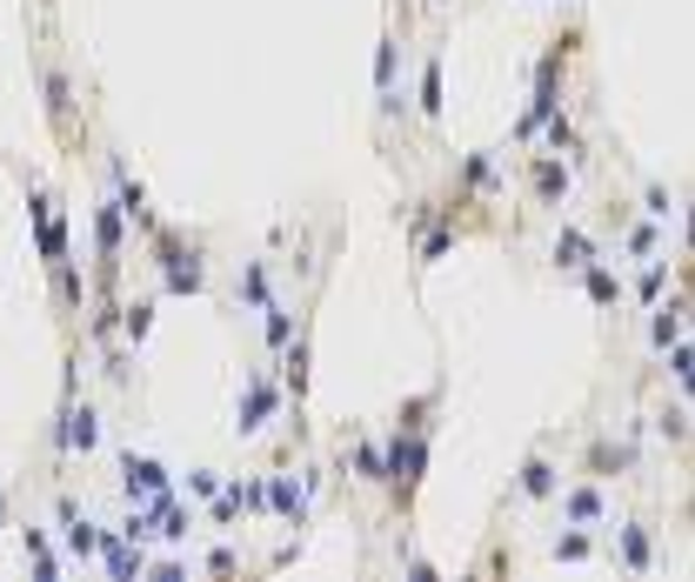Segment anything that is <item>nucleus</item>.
Masks as SVG:
<instances>
[{
	"mask_svg": "<svg viewBox=\"0 0 695 582\" xmlns=\"http://www.w3.org/2000/svg\"><path fill=\"white\" fill-rule=\"evenodd\" d=\"M34 228H41V262H47V268L67 262V228H60V215H54L47 195H34Z\"/></svg>",
	"mask_w": 695,
	"mask_h": 582,
	"instance_id": "12",
	"label": "nucleus"
},
{
	"mask_svg": "<svg viewBox=\"0 0 695 582\" xmlns=\"http://www.w3.org/2000/svg\"><path fill=\"white\" fill-rule=\"evenodd\" d=\"M108 182H114V201H121V215H128L141 234H154V228H161V215L147 208V188L134 182V168H128L121 154H108Z\"/></svg>",
	"mask_w": 695,
	"mask_h": 582,
	"instance_id": "4",
	"label": "nucleus"
},
{
	"mask_svg": "<svg viewBox=\"0 0 695 582\" xmlns=\"http://www.w3.org/2000/svg\"><path fill=\"white\" fill-rule=\"evenodd\" d=\"M588 301H595V308H608V301H622V275H608V268H602V255L588 262Z\"/></svg>",
	"mask_w": 695,
	"mask_h": 582,
	"instance_id": "15",
	"label": "nucleus"
},
{
	"mask_svg": "<svg viewBox=\"0 0 695 582\" xmlns=\"http://www.w3.org/2000/svg\"><path fill=\"white\" fill-rule=\"evenodd\" d=\"M41 95H47V121L60 128V134H74V88H67V67L47 54L41 61Z\"/></svg>",
	"mask_w": 695,
	"mask_h": 582,
	"instance_id": "8",
	"label": "nucleus"
},
{
	"mask_svg": "<svg viewBox=\"0 0 695 582\" xmlns=\"http://www.w3.org/2000/svg\"><path fill=\"white\" fill-rule=\"evenodd\" d=\"M54 523H60L67 562H95V556H101V536H108V529L87 523V509H74V495H54Z\"/></svg>",
	"mask_w": 695,
	"mask_h": 582,
	"instance_id": "2",
	"label": "nucleus"
},
{
	"mask_svg": "<svg viewBox=\"0 0 695 582\" xmlns=\"http://www.w3.org/2000/svg\"><path fill=\"white\" fill-rule=\"evenodd\" d=\"M636 429L629 436H602L588 455H582V475H595V482H622V475H636Z\"/></svg>",
	"mask_w": 695,
	"mask_h": 582,
	"instance_id": "3",
	"label": "nucleus"
},
{
	"mask_svg": "<svg viewBox=\"0 0 695 582\" xmlns=\"http://www.w3.org/2000/svg\"><path fill=\"white\" fill-rule=\"evenodd\" d=\"M268 282H275V268H268V262H247V268H241V301H247V308H261V301H268Z\"/></svg>",
	"mask_w": 695,
	"mask_h": 582,
	"instance_id": "16",
	"label": "nucleus"
},
{
	"mask_svg": "<svg viewBox=\"0 0 695 582\" xmlns=\"http://www.w3.org/2000/svg\"><path fill=\"white\" fill-rule=\"evenodd\" d=\"M261 315H268V349H282V342L295 336V315H288L282 301H261Z\"/></svg>",
	"mask_w": 695,
	"mask_h": 582,
	"instance_id": "22",
	"label": "nucleus"
},
{
	"mask_svg": "<svg viewBox=\"0 0 695 582\" xmlns=\"http://www.w3.org/2000/svg\"><path fill=\"white\" fill-rule=\"evenodd\" d=\"M642 215H649V221H675V208H669V195H662L655 182H642Z\"/></svg>",
	"mask_w": 695,
	"mask_h": 582,
	"instance_id": "24",
	"label": "nucleus"
},
{
	"mask_svg": "<svg viewBox=\"0 0 695 582\" xmlns=\"http://www.w3.org/2000/svg\"><path fill=\"white\" fill-rule=\"evenodd\" d=\"M188 488H195V495H214V488H221V469H195Z\"/></svg>",
	"mask_w": 695,
	"mask_h": 582,
	"instance_id": "25",
	"label": "nucleus"
},
{
	"mask_svg": "<svg viewBox=\"0 0 695 582\" xmlns=\"http://www.w3.org/2000/svg\"><path fill=\"white\" fill-rule=\"evenodd\" d=\"M675 336H682V301H669V308H655V321H649V342H655V349H669Z\"/></svg>",
	"mask_w": 695,
	"mask_h": 582,
	"instance_id": "19",
	"label": "nucleus"
},
{
	"mask_svg": "<svg viewBox=\"0 0 695 582\" xmlns=\"http://www.w3.org/2000/svg\"><path fill=\"white\" fill-rule=\"evenodd\" d=\"M549 556H555V562H588V556H595V536H588V529H569V536L549 542Z\"/></svg>",
	"mask_w": 695,
	"mask_h": 582,
	"instance_id": "18",
	"label": "nucleus"
},
{
	"mask_svg": "<svg viewBox=\"0 0 695 582\" xmlns=\"http://www.w3.org/2000/svg\"><path fill=\"white\" fill-rule=\"evenodd\" d=\"M529 188H536V201H542V208H555V201L569 195V168H562V154H536Z\"/></svg>",
	"mask_w": 695,
	"mask_h": 582,
	"instance_id": "11",
	"label": "nucleus"
},
{
	"mask_svg": "<svg viewBox=\"0 0 695 582\" xmlns=\"http://www.w3.org/2000/svg\"><path fill=\"white\" fill-rule=\"evenodd\" d=\"M555 488H562V475H555L549 449H536L529 462H521V475H515V503H549Z\"/></svg>",
	"mask_w": 695,
	"mask_h": 582,
	"instance_id": "9",
	"label": "nucleus"
},
{
	"mask_svg": "<svg viewBox=\"0 0 695 582\" xmlns=\"http://www.w3.org/2000/svg\"><path fill=\"white\" fill-rule=\"evenodd\" d=\"M154 255H161V288L167 295H201L208 288V262H201V241L174 234V228H154Z\"/></svg>",
	"mask_w": 695,
	"mask_h": 582,
	"instance_id": "1",
	"label": "nucleus"
},
{
	"mask_svg": "<svg viewBox=\"0 0 695 582\" xmlns=\"http://www.w3.org/2000/svg\"><path fill=\"white\" fill-rule=\"evenodd\" d=\"M555 262H562V268H588V262H595V241H588L582 228H562V234H555Z\"/></svg>",
	"mask_w": 695,
	"mask_h": 582,
	"instance_id": "13",
	"label": "nucleus"
},
{
	"mask_svg": "<svg viewBox=\"0 0 695 582\" xmlns=\"http://www.w3.org/2000/svg\"><path fill=\"white\" fill-rule=\"evenodd\" d=\"M355 482H388V455H382V442H355Z\"/></svg>",
	"mask_w": 695,
	"mask_h": 582,
	"instance_id": "17",
	"label": "nucleus"
},
{
	"mask_svg": "<svg viewBox=\"0 0 695 582\" xmlns=\"http://www.w3.org/2000/svg\"><path fill=\"white\" fill-rule=\"evenodd\" d=\"M208 569H214V575H234V569H241V556H234V549H214V556H208Z\"/></svg>",
	"mask_w": 695,
	"mask_h": 582,
	"instance_id": "26",
	"label": "nucleus"
},
{
	"mask_svg": "<svg viewBox=\"0 0 695 582\" xmlns=\"http://www.w3.org/2000/svg\"><path fill=\"white\" fill-rule=\"evenodd\" d=\"M147 328H154V301H128L121 308V336L128 342H147Z\"/></svg>",
	"mask_w": 695,
	"mask_h": 582,
	"instance_id": "20",
	"label": "nucleus"
},
{
	"mask_svg": "<svg viewBox=\"0 0 695 582\" xmlns=\"http://www.w3.org/2000/svg\"><path fill=\"white\" fill-rule=\"evenodd\" d=\"M562 516H569V523H582V529H588V523H608V495H602V482H595V475H588V482H575V488H562Z\"/></svg>",
	"mask_w": 695,
	"mask_h": 582,
	"instance_id": "10",
	"label": "nucleus"
},
{
	"mask_svg": "<svg viewBox=\"0 0 695 582\" xmlns=\"http://www.w3.org/2000/svg\"><path fill=\"white\" fill-rule=\"evenodd\" d=\"M161 488H174V482H167V469H161L154 455H121V495H128L134 509H141V503H154Z\"/></svg>",
	"mask_w": 695,
	"mask_h": 582,
	"instance_id": "6",
	"label": "nucleus"
},
{
	"mask_svg": "<svg viewBox=\"0 0 695 582\" xmlns=\"http://www.w3.org/2000/svg\"><path fill=\"white\" fill-rule=\"evenodd\" d=\"M421 114H428V121H442V54H428V61H421Z\"/></svg>",
	"mask_w": 695,
	"mask_h": 582,
	"instance_id": "14",
	"label": "nucleus"
},
{
	"mask_svg": "<svg viewBox=\"0 0 695 582\" xmlns=\"http://www.w3.org/2000/svg\"><path fill=\"white\" fill-rule=\"evenodd\" d=\"M655 429H662V436H669L675 449H688V408H682V402H669V408L655 415Z\"/></svg>",
	"mask_w": 695,
	"mask_h": 582,
	"instance_id": "21",
	"label": "nucleus"
},
{
	"mask_svg": "<svg viewBox=\"0 0 695 582\" xmlns=\"http://www.w3.org/2000/svg\"><path fill=\"white\" fill-rule=\"evenodd\" d=\"M616 562H622L629 575H649V569H655V523H649V516H636V523L616 529Z\"/></svg>",
	"mask_w": 695,
	"mask_h": 582,
	"instance_id": "5",
	"label": "nucleus"
},
{
	"mask_svg": "<svg viewBox=\"0 0 695 582\" xmlns=\"http://www.w3.org/2000/svg\"><path fill=\"white\" fill-rule=\"evenodd\" d=\"M8 503H14V495H8V488H0V523H8Z\"/></svg>",
	"mask_w": 695,
	"mask_h": 582,
	"instance_id": "27",
	"label": "nucleus"
},
{
	"mask_svg": "<svg viewBox=\"0 0 695 582\" xmlns=\"http://www.w3.org/2000/svg\"><path fill=\"white\" fill-rule=\"evenodd\" d=\"M282 408V388L268 382V375H247V395H241V436H261V429H268V415Z\"/></svg>",
	"mask_w": 695,
	"mask_h": 582,
	"instance_id": "7",
	"label": "nucleus"
},
{
	"mask_svg": "<svg viewBox=\"0 0 695 582\" xmlns=\"http://www.w3.org/2000/svg\"><path fill=\"white\" fill-rule=\"evenodd\" d=\"M462 188H495V161H488V154H468V168H462Z\"/></svg>",
	"mask_w": 695,
	"mask_h": 582,
	"instance_id": "23",
	"label": "nucleus"
}]
</instances>
